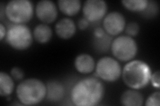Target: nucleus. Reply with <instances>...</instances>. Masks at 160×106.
I'll return each instance as SVG.
<instances>
[{"label": "nucleus", "instance_id": "nucleus-21", "mask_svg": "<svg viewBox=\"0 0 160 106\" xmlns=\"http://www.w3.org/2000/svg\"><path fill=\"white\" fill-rule=\"evenodd\" d=\"M145 105L147 106H159L160 105V93L156 92L152 94L146 101Z\"/></svg>", "mask_w": 160, "mask_h": 106}, {"label": "nucleus", "instance_id": "nucleus-1", "mask_svg": "<svg viewBox=\"0 0 160 106\" xmlns=\"http://www.w3.org/2000/svg\"><path fill=\"white\" fill-rule=\"evenodd\" d=\"M106 90L102 81L94 77L82 78L73 85L71 99L78 106H94L102 102Z\"/></svg>", "mask_w": 160, "mask_h": 106}, {"label": "nucleus", "instance_id": "nucleus-13", "mask_svg": "<svg viewBox=\"0 0 160 106\" xmlns=\"http://www.w3.org/2000/svg\"><path fill=\"white\" fill-rule=\"evenodd\" d=\"M143 96L138 90H128L122 94L121 104L125 106H141L143 104Z\"/></svg>", "mask_w": 160, "mask_h": 106}, {"label": "nucleus", "instance_id": "nucleus-18", "mask_svg": "<svg viewBox=\"0 0 160 106\" xmlns=\"http://www.w3.org/2000/svg\"><path fill=\"white\" fill-rule=\"evenodd\" d=\"M148 0H123L122 3L125 8L130 12H142L148 6Z\"/></svg>", "mask_w": 160, "mask_h": 106}, {"label": "nucleus", "instance_id": "nucleus-11", "mask_svg": "<svg viewBox=\"0 0 160 106\" xmlns=\"http://www.w3.org/2000/svg\"><path fill=\"white\" fill-rule=\"evenodd\" d=\"M55 31L60 39H69L76 33V23L69 17L62 18L56 24Z\"/></svg>", "mask_w": 160, "mask_h": 106}, {"label": "nucleus", "instance_id": "nucleus-19", "mask_svg": "<svg viewBox=\"0 0 160 106\" xmlns=\"http://www.w3.org/2000/svg\"><path fill=\"white\" fill-rule=\"evenodd\" d=\"M158 12V6L157 3L156 2L150 1L148 2V6L146 8V9L142 12V14L146 17H152L156 16Z\"/></svg>", "mask_w": 160, "mask_h": 106}, {"label": "nucleus", "instance_id": "nucleus-20", "mask_svg": "<svg viewBox=\"0 0 160 106\" xmlns=\"http://www.w3.org/2000/svg\"><path fill=\"white\" fill-rule=\"evenodd\" d=\"M125 31L128 36L135 37L139 32V25L136 22H130L125 27Z\"/></svg>", "mask_w": 160, "mask_h": 106}, {"label": "nucleus", "instance_id": "nucleus-23", "mask_svg": "<svg viewBox=\"0 0 160 106\" xmlns=\"http://www.w3.org/2000/svg\"><path fill=\"white\" fill-rule=\"evenodd\" d=\"M160 72L159 70H157V71L154 72L153 73H152L151 77H150V82L152 83V85L154 88H159L160 84H159V79H160Z\"/></svg>", "mask_w": 160, "mask_h": 106}, {"label": "nucleus", "instance_id": "nucleus-24", "mask_svg": "<svg viewBox=\"0 0 160 106\" xmlns=\"http://www.w3.org/2000/svg\"><path fill=\"white\" fill-rule=\"evenodd\" d=\"M89 23V22L88 20L85 17H83L82 19H80L78 21V27L81 30H85L88 27Z\"/></svg>", "mask_w": 160, "mask_h": 106}, {"label": "nucleus", "instance_id": "nucleus-4", "mask_svg": "<svg viewBox=\"0 0 160 106\" xmlns=\"http://www.w3.org/2000/svg\"><path fill=\"white\" fill-rule=\"evenodd\" d=\"M34 9L29 0H12L5 7V14L13 24H26L33 16Z\"/></svg>", "mask_w": 160, "mask_h": 106}, {"label": "nucleus", "instance_id": "nucleus-3", "mask_svg": "<svg viewBox=\"0 0 160 106\" xmlns=\"http://www.w3.org/2000/svg\"><path fill=\"white\" fill-rule=\"evenodd\" d=\"M47 87L41 80L30 78L23 80L16 88L18 99L22 104L34 105L46 98Z\"/></svg>", "mask_w": 160, "mask_h": 106}, {"label": "nucleus", "instance_id": "nucleus-10", "mask_svg": "<svg viewBox=\"0 0 160 106\" xmlns=\"http://www.w3.org/2000/svg\"><path fill=\"white\" fill-rule=\"evenodd\" d=\"M36 13L37 17L43 23H52L58 17V7L52 1L42 0L36 5Z\"/></svg>", "mask_w": 160, "mask_h": 106}, {"label": "nucleus", "instance_id": "nucleus-15", "mask_svg": "<svg viewBox=\"0 0 160 106\" xmlns=\"http://www.w3.org/2000/svg\"><path fill=\"white\" fill-rule=\"evenodd\" d=\"M52 29L48 24L41 23L36 25L33 31V36L40 44L48 43L52 37Z\"/></svg>", "mask_w": 160, "mask_h": 106}, {"label": "nucleus", "instance_id": "nucleus-14", "mask_svg": "<svg viewBox=\"0 0 160 106\" xmlns=\"http://www.w3.org/2000/svg\"><path fill=\"white\" fill-rule=\"evenodd\" d=\"M46 98L50 102H58L61 100L65 94L63 85L58 81H49L46 84Z\"/></svg>", "mask_w": 160, "mask_h": 106}, {"label": "nucleus", "instance_id": "nucleus-12", "mask_svg": "<svg viewBox=\"0 0 160 106\" xmlns=\"http://www.w3.org/2000/svg\"><path fill=\"white\" fill-rule=\"evenodd\" d=\"M75 68L82 74H89L96 68V62L91 55L87 53L80 54L76 57L74 61Z\"/></svg>", "mask_w": 160, "mask_h": 106}, {"label": "nucleus", "instance_id": "nucleus-26", "mask_svg": "<svg viewBox=\"0 0 160 106\" xmlns=\"http://www.w3.org/2000/svg\"><path fill=\"white\" fill-rule=\"evenodd\" d=\"M7 34V30L5 27L3 23H0V41H2V40L6 38Z\"/></svg>", "mask_w": 160, "mask_h": 106}, {"label": "nucleus", "instance_id": "nucleus-16", "mask_svg": "<svg viewBox=\"0 0 160 106\" xmlns=\"http://www.w3.org/2000/svg\"><path fill=\"white\" fill-rule=\"evenodd\" d=\"M58 4L60 11L68 16L78 14L82 6V3L79 0H59Z\"/></svg>", "mask_w": 160, "mask_h": 106}, {"label": "nucleus", "instance_id": "nucleus-22", "mask_svg": "<svg viewBox=\"0 0 160 106\" xmlns=\"http://www.w3.org/2000/svg\"><path fill=\"white\" fill-rule=\"evenodd\" d=\"M10 74H11L12 77L17 80V81H19L22 80L24 77V72L23 70L19 67H15L12 68L11 71H10Z\"/></svg>", "mask_w": 160, "mask_h": 106}, {"label": "nucleus", "instance_id": "nucleus-6", "mask_svg": "<svg viewBox=\"0 0 160 106\" xmlns=\"http://www.w3.org/2000/svg\"><path fill=\"white\" fill-rule=\"evenodd\" d=\"M112 52L116 59L123 62L132 60L138 51V44L133 38L128 35H121L115 39L111 45Z\"/></svg>", "mask_w": 160, "mask_h": 106}, {"label": "nucleus", "instance_id": "nucleus-17", "mask_svg": "<svg viewBox=\"0 0 160 106\" xmlns=\"http://www.w3.org/2000/svg\"><path fill=\"white\" fill-rule=\"evenodd\" d=\"M13 78L6 72H0V95L7 97L11 95L14 90L15 85Z\"/></svg>", "mask_w": 160, "mask_h": 106}, {"label": "nucleus", "instance_id": "nucleus-2", "mask_svg": "<svg viewBox=\"0 0 160 106\" xmlns=\"http://www.w3.org/2000/svg\"><path fill=\"white\" fill-rule=\"evenodd\" d=\"M152 70L148 63L142 60H132L124 66L122 76L123 82L129 88L140 90L150 82Z\"/></svg>", "mask_w": 160, "mask_h": 106}, {"label": "nucleus", "instance_id": "nucleus-5", "mask_svg": "<svg viewBox=\"0 0 160 106\" xmlns=\"http://www.w3.org/2000/svg\"><path fill=\"white\" fill-rule=\"evenodd\" d=\"M6 39L8 44L13 49L25 50L31 47L33 36L27 25L13 24L8 29Z\"/></svg>", "mask_w": 160, "mask_h": 106}, {"label": "nucleus", "instance_id": "nucleus-9", "mask_svg": "<svg viewBox=\"0 0 160 106\" xmlns=\"http://www.w3.org/2000/svg\"><path fill=\"white\" fill-rule=\"evenodd\" d=\"M126 21L123 15L119 12H112L104 17L103 27L106 33L112 36H116L125 29Z\"/></svg>", "mask_w": 160, "mask_h": 106}, {"label": "nucleus", "instance_id": "nucleus-7", "mask_svg": "<svg viewBox=\"0 0 160 106\" xmlns=\"http://www.w3.org/2000/svg\"><path fill=\"white\" fill-rule=\"evenodd\" d=\"M97 76L108 82H116L122 76V68L118 60L111 57H103L96 64Z\"/></svg>", "mask_w": 160, "mask_h": 106}, {"label": "nucleus", "instance_id": "nucleus-25", "mask_svg": "<svg viewBox=\"0 0 160 106\" xmlns=\"http://www.w3.org/2000/svg\"><path fill=\"white\" fill-rule=\"evenodd\" d=\"M93 35L95 38H102L106 35V31L103 29V28L102 27H97L94 30Z\"/></svg>", "mask_w": 160, "mask_h": 106}, {"label": "nucleus", "instance_id": "nucleus-8", "mask_svg": "<svg viewBox=\"0 0 160 106\" xmlns=\"http://www.w3.org/2000/svg\"><path fill=\"white\" fill-rule=\"evenodd\" d=\"M108 12L107 3L103 0H88L83 6L84 17L89 22H96L103 19Z\"/></svg>", "mask_w": 160, "mask_h": 106}]
</instances>
